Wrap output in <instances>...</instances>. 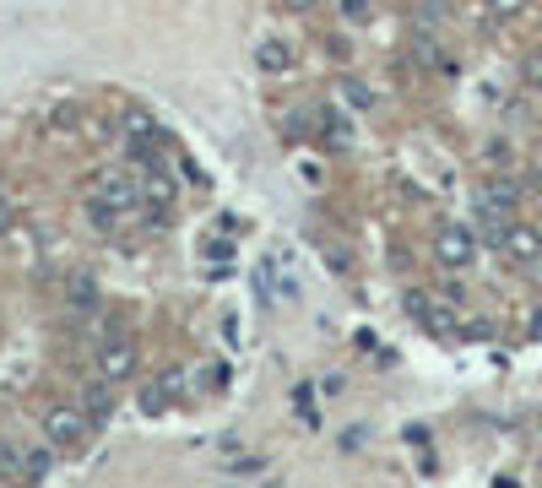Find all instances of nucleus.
<instances>
[{
  "label": "nucleus",
  "mask_w": 542,
  "mask_h": 488,
  "mask_svg": "<svg viewBox=\"0 0 542 488\" xmlns=\"http://www.w3.org/2000/svg\"><path fill=\"white\" fill-rule=\"evenodd\" d=\"M87 429H98L93 418H87V407H49V412H44V440L60 445V451H65V445H82Z\"/></svg>",
  "instance_id": "nucleus-1"
},
{
  "label": "nucleus",
  "mask_w": 542,
  "mask_h": 488,
  "mask_svg": "<svg viewBox=\"0 0 542 488\" xmlns=\"http://www.w3.org/2000/svg\"><path fill=\"white\" fill-rule=\"evenodd\" d=\"M136 364H142V347H136L130 336H109V342L98 347V375H103V380H130Z\"/></svg>",
  "instance_id": "nucleus-2"
},
{
  "label": "nucleus",
  "mask_w": 542,
  "mask_h": 488,
  "mask_svg": "<svg viewBox=\"0 0 542 488\" xmlns=\"http://www.w3.org/2000/svg\"><path fill=\"white\" fill-rule=\"evenodd\" d=\"M434 255H439V266L461 271V266H472V261H478V239H472V228L450 223V228H439V234H434Z\"/></svg>",
  "instance_id": "nucleus-3"
},
{
  "label": "nucleus",
  "mask_w": 542,
  "mask_h": 488,
  "mask_svg": "<svg viewBox=\"0 0 542 488\" xmlns=\"http://www.w3.org/2000/svg\"><path fill=\"white\" fill-rule=\"evenodd\" d=\"M515 201H521V190H515L510 179H489V185L478 190V212H483V223H505V218L515 212Z\"/></svg>",
  "instance_id": "nucleus-4"
},
{
  "label": "nucleus",
  "mask_w": 542,
  "mask_h": 488,
  "mask_svg": "<svg viewBox=\"0 0 542 488\" xmlns=\"http://www.w3.org/2000/svg\"><path fill=\"white\" fill-rule=\"evenodd\" d=\"M93 195H103L114 212H125V206H136V179L119 174V169H109V174H98V190Z\"/></svg>",
  "instance_id": "nucleus-5"
},
{
  "label": "nucleus",
  "mask_w": 542,
  "mask_h": 488,
  "mask_svg": "<svg viewBox=\"0 0 542 488\" xmlns=\"http://www.w3.org/2000/svg\"><path fill=\"white\" fill-rule=\"evenodd\" d=\"M505 250H510V261H537L542 255V234L531 223H510L505 228Z\"/></svg>",
  "instance_id": "nucleus-6"
},
{
  "label": "nucleus",
  "mask_w": 542,
  "mask_h": 488,
  "mask_svg": "<svg viewBox=\"0 0 542 488\" xmlns=\"http://www.w3.org/2000/svg\"><path fill=\"white\" fill-rule=\"evenodd\" d=\"M114 385H119V380H93V385L82 391V407H87L93 424H109V418H114Z\"/></svg>",
  "instance_id": "nucleus-7"
},
{
  "label": "nucleus",
  "mask_w": 542,
  "mask_h": 488,
  "mask_svg": "<svg viewBox=\"0 0 542 488\" xmlns=\"http://www.w3.org/2000/svg\"><path fill=\"white\" fill-rule=\"evenodd\" d=\"M54 451H60V445H28V451H22V467H17V477L44 483V477L54 472Z\"/></svg>",
  "instance_id": "nucleus-8"
},
{
  "label": "nucleus",
  "mask_w": 542,
  "mask_h": 488,
  "mask_svg": "<svg viewBox=\"0 0 542 488\" xmlns=\"http://www.w3.org/2000/svg\"><path fill=\"white\" fill-rule=\"evenodd\" d=\"M65 310H77V315L98 310V288L87 283V277H71V288H65Z\"/></svg>",
  "instance_id": "nucleus-9"
},
{
  "label": "nucleus",
  "mask_w": 542,
  "mask_h": 488,
  "mask_svg": "<svg viewBox=\"0 0 542 488\" xmlns=\"http://www.w3.org/2000/svg\"><path fill=\"white\" fill-rule=\"evenodd\" d=\"M255 277H260V294L271 299V277H277V261H266ZM283 299H293V304H299V283H293V277H283Z\"/></svg>",
  "instance_id": "nucleus-10"
},
{
  "label": "nucleus",
  "mask_w": 542,
  "mask_h": 488,
  "mask_svg": "<svg viewBox=\"0 0 542 488\" xmlns=\"http://www.w3.org/2000/svg\"><path fill=\"white\" fill-rule=\"evenodd\" d=\"M255 65H260V71H283V65H288V44H260Z\"/></svg>",
  "instance_id": "nucleus-11"
},
{
  "label": "nucleus",
  "mask_w": 542,
  "mask_h": 488,
  "mask_svg": "<svg viewBox=\"0 0 542 488\" xmlns=\"http://www.w3.org/2000/svg\"><path fill=\"white\" fill-rule=\"evenodd\" d=\"M130 136H158V125H152V114L147 109H125V120H119Z\"/></svg>",
  "instance_id": "nucleus-12"
},
{
  "label": "nucleus",
  "mask_w": 542,
  "mask_h": 488,
  "mask_svg": "<svg viewBox=\"0 0 542 488\" xmlns=\"http://www.w3.org/2000/svg\"><path fill=\"white\" fill-rule=\"evenodd\" d=\"M342 93H348V103H353V109H374V93H369L364 82H342Z\"/></svg>",
  "instance_id": "nucleus-13"
},
{
  "label": "nucleus",
  "mask_w": 542,
  "mask_h": 488,
  "mask_svg": "<svg viewBox=\"0 0 542 488\" xmlns=\"http://www.w3.org/2000/svg\"><path fill=\"white\" fill-rule=\"evenodd\" d=\"M22 467V451L12 445V440H0V477H6V472H17Z\"/></svg>",
  "instance_id": "nucleus-14"
},
{
  "label": "nucleus",
  "mask_w": 542,
  "mask_h": 488,
  "mask_svg": "<svg viewBox=\"0 0 542 488\" xmlns=\"http://www.w3.org/2000/svg\"><path fill=\"white\" fill-rule=\"evenodd\" d=\"M342 22H369V0H342Z\"/></svg>",
  "instance_id": "nucleus-15"
},
{
  "label": "nucleus",
  "mask_w": 542,
  "mask_h": 488,
  "mask_svg": "<svg viewBox=\"0 0 542 488\" xmlns=\"http://www.w3.org/2000/svg\"><path fill=\"white\" fill-rule=\"evenodd\" d=\"M12 228H17V201L0 195V234H12Z\"/></svg>",
  "instance_id": "nucleus-16"
},
{
  "label": "nucleus",
  "mask_w": 542,
  "mask_h": 488,
  "mask_svg": "<svg viewBox=\"0 0 542 488\" xmlns=\"http://www.w3.org/2000/svg\"><path fill=\"white\" fill-rule=\"evenodd\" d=\"M77 120H82V109H71V103H65V109H54V120H49V125H54V130H71Z\"/></svg>",
  "instance_id": "nucleus-17"
},
{
  "label": "nucleus",
  "mask_w": 542,
  "mask_h": 488,
  "mask_svg": "<svg viewBox=\"0 0 542 488\" xmlns=\"http://www.w3.org/2000/svg\"><path fill=\"white\" fill-rule=\"evenodd\" d=\"M526 82H531V87H542V49H531V54H526Z\"/></svg>",
  "instance_id": "nucleus-18"
},
{
  "label": "nucleus",
  "mask_w": 542,
  "mask_h": 488,
  "mask_svg": "<svg viewBox=\"0 0 542 488\" xmlns=\"http://www.w3.org/2000/svg\"><path fill=\"white\" fill-rule=\"evenodd\" d=\"M489 12L505 22V17H515V12H521V0H489Z\"/></svg>",
  "instance_id": "nucleus-19"
},
{
  "label": "nucleus",
  "mask_w": 542,
  "mask_h": 488,
  "mask_svg": "<svg viewBox=\"0 0 542 488\" xmlns=\"http://www.w3.org/2000/svg\"><path fill=\"white\" fill-rule=\"evenodd\" d=\"M288 12H309V6H320V0H283Z\"/></svg>",
  "instance_id": "nucleus-20"
},
{
  "label": "nucleus",
  "mask_w": 542,
  "mask_h": 488,
  "mask_svg": "<svg viewBox=\"0 0 542 488\" xmlns=\"http://www.w3.org/2000/svg\"><path fill=\"white\" fill-rule=\"evenodd\" d=\"M531 336H542V310H537V315H531Z\"/></svg>",
  "instance_id": "nucleus-21"
}]
</instances>
